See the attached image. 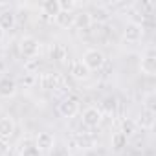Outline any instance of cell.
Masks as SVG:
<instances>
[{"mask_svg": "<svg viewBox=\"0 0 156 156\" xmlns=\"http://www.w3.org/2000/svg\"><path fill=\"white\" fill-rule=\"evenodd\" d=\"M105 53L101 51V50H98V48H90V50H87L85 51V55H83V64L88 68V72H92V70H101L103 66H105Z\"/></svg>", "mask_w": 156, "mask_h": 156, "instance_id": "6da1fadb", "label": "cell"}, {"mask_svg": "<svg viewBox=\"0 0 156 156\" xmlns=\"http://www.w3.org/2000/svg\"><path fill=\"white\" fill-rule=\"evenodd\" d=\"M19 50H20L22 57H26V59H33V57H37L39 50H41V42H39L35 37H31V35H26V37L20 39V42H19Z\"/></svg>", "mask_w": 156, "mask_h": 156, "instance_id": "7a4b0ae2", "label": "cell"}, {"mask_svg": "<svg viewBox=\"0 0 156 156\" xmlns=\"http://www.w3.org/2000/svg\"><path fill=\"white\" fill-rule=\"evenodd\" d=\"M141 37H143V26H141L140 22H136V20L127 22V26H125V30H123V39H125L127 42L134 44V42H140Z\"/></svg>", "mask_w": 156, "mask_h": 156, "instance_id": "3957f363", "label": "cell"}, {"mask_svg": "<svg viewBox=\"0 0 156 156\" xmlns=\"http://www.w3.org/2000/svg\"><path fill=\"white\" fill-rule=\"evenodd\" d=\"M83 125L85 127H88V129H94V127H98L101 121H103V112H101V108H98V107H88V108H85L83 110Z\"/></svg>", "mask_w": 156, "mask_h": 156, "instance_id": "277c9868", "label": "cell"}, {"mask_svg": "<svg viewBox=\"0 0 156 156\" xmlns=\"http://www.w3.org/2000/svg\"><path fill=\"white\" fill-rule=\"evenodd\" d=\"M39 85L44 90H53L59 85H62V75L57 73V72H46L39 77Z\"/></svg>", "mask_w": 156, "mask_h": 156, "instance_id": "5b68a950", "label": "cell"}, {"mask_svg": "<svg viewBox=\"0 0 156 156\" xmlns=\"http://www.w3.org/2000/svg\"><path fill=\"white\" fill-rule=\"evenodd\" d=\"M59 114H61L62 118H66V119L77 116V114H79V101L73 99V98L62 99V101L59 103Z\"/></svg>", "mask_w": 156, "mask_h": 156, "instance_id": "8992f818", "label": "cell"}, {"mask_svg": "<svg viewBox=\"0 0 156 156\" xmlns=\"http://www.w3.org/2000/svg\"><path fill=\"white\" fill-rule=\"evenodd\" d=\"M154 119H156V112L147 110V108H141V112H140L138 118L134 119V125H136V129L151 130V129L154 127Z\"/></svg>", "mask_w": 156, "mask_h": 156, "instance_id": "52a82bcc", "label": "cell"}, {"mask_svg": "<svg viewBox=\"0 0 156 156\" xmlns=\"http://www.w3.org/2000/svg\"><path fill=\"white\" fill-rule=\"evenodd\" d=\"M140 70H141L145 75H154V73H156V51H154L152 48H149V50L145 51V55L141 57Z\"/></svg>", "mask_w": 156, "mask_h": 156, "instance_id": "ba28073f", "label": "cell"}, {"mask_svg": "<svg viewBox=\"0 0 156 156\" xmlns=\"http://www.w3.org/2000/svg\"><path fill=\"white\" fill-rule=\"evenodd\" d=\"M17 94V83L11 77H0V98L9 99Z\"/></svg>", "mask_w": 156, "mask_h": 156, "instance_id": "9c48e42d", "label": "cell"}, {"mask_svg": "<svg viewBox=\"0 0 156 156\" xmlns=\"http://www.w3.org/2000/svg\"><path fill=\"white\" fill-rule=\"evenodd\" d=\"M53 143H55V140H53V136H51L50 132H39V134L35 136V147H37L41 152H42V151H51Z\"/></svg>", "mask_w": 156, "mask_h": 156, "instance_id": "30bf717a", "label": "cell"}, {"mask_svg": "<svg viewBox=\"0 0 156 156\" xmlns=\"http://www.w3.org/2000/svg\"><path fill=\"white\" fill-rule=\"evenodd\" d=\"M15 132V121L9 116L0 118V140H9Z\"/></svg>", "mask_w": 156, "mask_h": 156, "instance_id": "8fae6325", "label": "cell"}, {"mask_svg": "<svg viewBox=\"0 0 156 156\" xmlns=\"http://www.w3.org/2000/svg\"><path fill=\"white\" fill-rule=\"evenodd\" d=\"M70 73H72L73 79H79V81L88 79V75H90V72H88V68L83 64V61H73L72 66H70Z\"/></svg>", "mask_w": 156, "mask_h": 156, "instance_id": "7c38bea8", "label": "cell"}, {"mask_svg": "<svg viewBox=\"0 0 156 156\" xmlns=\"http://www.w3.org/2000/svg\"><path fill=\"white\" fill-rule=\"evenodd\" d=\"M41 11L42 15L50 17V19H55L61 11V6H59V0H46V2L41 4Z\"/></svg>", "mask_w": 156, "mask_h": 156, "instance_id": "4fadbf2b", "label": "cell"}, {"mask_svg": "<svg viewBox=\"0 0 156 156\" xmlns=\"http://www.w3.org/2000/svg\"><path fill=\"white\" fill-rule=\"evenodd\" d=\"M57 26L61 28H72L75 24V13L73 11H59V15L53 19Z\"/></svg>", "mask_w": 156, "mask_h": 156, "instance_id": "5bb4252c", "label": "cell"}, {"mask_svg": "<svg viewBox=\"0 0 156 156\" xmlns=\"http://www.w3.org/2000/svg\"><path fill=\"white\" fill-rule=\"evenodd\" d=\"M50 57H51L53 61H57V62H64V61L68 59V50H66L62 44L55 42V44H51V48H50Z\"/></svg>", "mask_w": 156, "mask_h": 156, "instance_id": "9a60e30c", "label": "cell"}, {"mask_svg": "<svg viewBox=\"0 0 156 156\" xmlns=\"http://www.w3.org/2000/svg\"><path fill=\"white\" fill-rule=\"evenodd\" d=\"M13 26H15V13H11L9 9L0 11V28L6 31V30H13Z\"/></svg>", "mask_w": 156, "mask_h": 156, "instance_id": "2e32d148", "label": "cell"}, {"mask_svg": "<svg viewBox=\"0 0 156 156\" xmlns=\"http://www.w3.org/2000/svg\"><path fill=\"white\" fill-rule=\"evenodd\" d=\"M88 15H90V19H92V22H107L108 20V11L103 8V6H96L92 11H88Z\"/></svg>", "mask_w": 156, "mask_h": 156, "instance_id": "e0dca14e", "label": "cell"}, {"mask_svg": "<svg viewBox=\"0 0 156 156\" xmlns=\"http://www.w3.org/2000/svg\"><path fill=\"white\" fill-rule=\"evenodd\" d=\"M127 143H129V138H127L123 132H114V134H112V149H114L116 152L123 151V149L127 147Z\"/></svg>", "mask_w": 156, "mask_h": 156, "instance_id": "ac0fdd59", "label": "cell"}, {"mask_svg": "<svg viewBox=\"0 0 156 156\" xmlns=\"http://www.w3.org/2000/svg\"><path fill=\"white\" fill-rule=\"evenodd\" d=\"M92 24V19H90V15H88V11H83V13H77L75 15V24L73 26H77V28H88Z\"/></svg>", "mask_w": 156, "mask_h": 156, "instance_id": "d6986e66", "label": "cell"}, {"mask_svg": "<svg viewBox=\"0 0 156 156\" xmlns=\"http://www.w3.org/2000/svg\"><path fill=\"white\" fill-rule=\"evenodd\" d=\"M136 130H138V129H136V125H134V119H123V123H121V130H119V132H123L127 138H130Z\"/></svg>", "mask_w": 156, "mask_h": 156, "instance_id": "ffe728a7", "label": "cell"}, {"mask_svg": "<svg viewBox=\"0 0 156 156\" xmlns=\"http://www.w3.org/2000/svg\"><path fill=\"white\" fill-rule=\"evenodd\" d=\"M20 156H42L41 151L35 147V143H26L22 149H20Z\"/></svg>", "mask_w": 156, "mask_h": 156, "instance_id": "44dd1931", "label": "cell"}, {"mask_svg": "<svg viewBox=\"0 0 156 156\" xmlns=\"http://www.w3.org/2000/svg\"><path fill=\"white\" fill-rule=\"evenodd\" d=\"M143 108H147V110H152V112H154L156 105H154V94H152V92L145 96V107H143Z\"/></svg>", "mask_w": 156, "mask_h": 156, "instance_id": "7402d4cb", "label": "cell"}, {"mask_svg": "<svg viewBox=\"0 0 156 156\" xmlns=\"http://www.w3.org/2000/svg\"><path fill=\"white\" fill-rule=\"evenodd\" d=\"M9 154V143L8 140H0V156H8Z\"/></svg>", "mask_w": 156, "mask_h": 156, "instance_id": "603a6c76", "label": "cell"}, {"mask_svg": "<svg viewBox=\"0 0 156 156\" xmlns=\"http://www.w3.org/2000/svg\"><path fill=\"white\" fill-rule=\"evenodd\" d=\"M50 156H68V154H66V151L62 147H51Z\"/></svg>", "mask_w": 156, "mask_h": 156, "instance_id": "cb8c5ba5", "label": "cell"}, {"mask_svg": "<svg viewBox=\"0 0 156 156\" xmlns=\"http://www.w3.org/2000/svg\"><path fill=\"white\" fill-rule=\"evenodd\" d=\"M4 35H6V31H4L2 28H0V41H2V39H4Z\"/></svg>", "mask_w": 156, "mask_h": 156, "instance_id": "d4e9b609", "label": "cell"}, {"mask_svg": "<svg viewBox=\"0 0 156 156\" xmlns=\"http://www.w3.org/2000/svg\"><path fill=\"white\" fill-rule=\"evenodd\" d=\"M72 156H83V154H72Z\"/></svg>", "mask_w": 156, "mask_h": 156, "instance_id": "484cf974", "label": "cell"}]
</instances>
